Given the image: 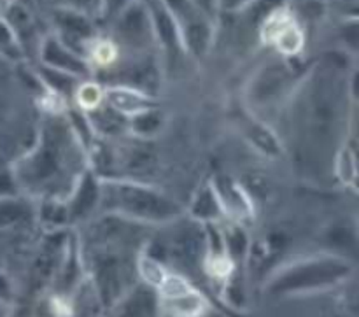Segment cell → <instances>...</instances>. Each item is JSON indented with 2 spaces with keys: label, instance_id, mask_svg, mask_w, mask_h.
<instances>
[{
  "label": "cell",
  "instance_id": "cell-1",
  "mask_svg": "<svg viewBox=\"0 0 359 317\" xmlns=\"http://www.w3.org/2000/svg\"><path fill=\"white\" fill-rule=\"evenodd\" d=\"M354 74L325 58L298 79L290 93L287 140L298 172L312 181L335 175V161L349 140Z\"/></svg>",
  "mask_w": 359,
  "mask_h": 317
},
{
  "label": "cell",
  "instance_id": "cell-2",
  "mask_svg": "<svg viewBox=\"0 0 359 317\" xmlns=\"http://www.w3.org/2000/svg\"><path fill=\"white\" fill-rule=\"evenodd\" d=\"M91 165L79 130L58 112L42 123L35 144L14 161L11 179L32 200H65Z\"/></svg>",
  "mask_w": 359,
  "mask_h": 317
},
{
  "label": "cell",
  "instance_id": "cell-3",
  "mask_svg": "<svg viewBox=\"0 0 359 317\" xmlns=\"http://www.w3.org/2000/svg\"><path fill=\"white\" fill-rule=\"evenodd\" d=\"M100 213L149 228L174 223L186 209L160 188L139 179L100 177Z\"/></svg>",
  "mask_w": 359,
  "mask_h": 317
},
{
  "label": "cell",
  "instance_id": "cell-4",
  "mask_svg": "<svg viewBox=\"0 0 359 317\" xmlns=\"http://www.w3.org/2000/svg\"><path fill=\"white\" fill-rule=\"evenodd\" d=\"M354 265L340 255H314L294 259L277 270L266 284L272 297H307L342 286L353 277Z\"/></svg>",
  "mask_w": 359,
  "mask_h": 317
},
{
  "label": "cell",
  "instance_id": "cell-5",
  "mask_svg": "<svg viewBox=\"0 0 359 317\" xmlns=\"http://www.w3.org/2000/svg\"><path fill=\"white\" fill-rule=\"evenodd\" d=\"M163 4L174 21L181 48L196 58L205 55L214 35L212 16L193 0H163Z\"/></svg>",
  "mask_w": 359,
  "mask_h": 317
},
{
  "label": "cell",
  "instance_id": "cell-6",
  "mask_svg": "<svg viewBox=\"0 0 359 317\" xmlns=\"http://www.w3.org/2000/svg\"><path fill=\"white\" fill-rule=\"evenodd\" d=\"M154 291L163 317H203L209 311L205 295L189 281V277L172 269H168Z\"/></svg>",
  "mask_w": 359,
  "mask_h": 317
},
{
  "label": "cell",
  "instance_id": "cell-7",
  "mask_svg": "<svg viewBox=\"0 0 359 317\" xmlns=\"http://www.w3.org/2000/svg\"><path fill=\"white\" fill-rule=\"evenodd\" d=\"M114 34L121 48H130L132 51H147L151 44L156 42L149 11L142 0L130 2L118 16L114 18Z\"/></svg>",
  "mask_w": 359,
  "mask_h": 317
},
{
  "label": "cell",
  "instance_id": "cell-8",
  "mask_svg": "<svg viewBox=\"0 0 359 317\" xmlns=\"http://www.w3.org/2000/svg\"><path fill=\"white\" fill-rule=\"evenodd\" d=\"M262 37L286 58L298 55L304 48V30L297 18L284 7H276L263 18Z\"/></svg>",
  "mask_w": 359,
  "mask_h": 317
},
{
  "label": "cell",
  "instance_id": "cell-9",
  "mask_svg": "<svg viewBox=\"0 0 359 317\" xmlns=\"http://www.w3.org/2000/svg\"><path fill=\"white\" fill-rule=\"evenodd\" d=\"M293 69L286 62L269 63L249 86V100L258 107L279 102L284 95H290L297 86L298 79H293Z\"/></svg>",
  "mask_w": 359,
  "mask_h": 317
},
{
  "label": "cell",
  "instance_id": "cell-10",
  "mask_svg": "<svg viewBox=\"0 0 359 317\" xmlns=\"http://www.w3.org/2000/svg\"><path fill=\"white\" fill-rule=\"evenodd\" d=\"M39 58H41L42 67L79 77V79L93 76L84 56L79 55L70 46H67L56 34L48 35L41 42V46H39Z\"/></svg>",
  "mask_w": 359,
  "mask_h": 317
},
{
  "label": "cell",
  "instance_id": "cell-11",
  "mask_svg": "<svg viewBox=\"0 0 359 317\" xmlns=\"http://www.w3.org/2000/svg\"><path fill=\"white\" fill-rule=\"evenodd\" d=\"M70 223H81L100 213V177L93 170H86L65 198Z\"/></svg>",
  "mask_w": 359,
  "mask_h": 317
},
{
  "label": "cell",
  "instance_id": "cell-12",
  "mask_svg": "<svg viewBox=\"0 0 359 317\" xmlns=\"http://www.w3.org/2000/svg\"><path fill=\"white\" fill-rule=\"evenodd\" d=\"M100 317H163L158 295L153 288L137 283L116 304L104 309Z\"/></svg>",
  "mask_w": 359,
  "mask_h": 317
},
{
  "label": "cell",
  "instance_id": "cell-13",
  "mask_svg": "<svg viewBox=\"0 0 359 317\" xmlns=\"http://www.w3.org/2000/svg\"><path fill=\"white\" fill-rule=\"evenodd\" d=\"M104 102L121 114L123 118L130 119L139 112L147 111L151 107H156L153 95L146 93L137 88L126 86V84H111L104 88Z\"/></svg>",
  "mask_w": 359,
  "mask_h": 317
},
{
  "label": "cell",
  "instance_id": "cell-14",
  "mask_svg": "<svg viewBox=\"0 0 359 317\" xmlns=\"http://www.w3.org/2000/svg\"><path fill=\"white\" fill-rule=\"evenodd\" d=\"M35 200L28 196L0 195V230H14L28 224L35 220Z\"/></svg>",
  "mask_w": 359,
  "mask_h": 317
},
{
  "label": "cell",
  "instance_id": "cell-15",
  "mask_svg": "<svg viewBox=\"0 0 359 317\" xmlns=\"http://www.w3.org/2000/svg\"><path fill=\"white\" fill-rule=\"evenodd\" d=\"M189 216L203 224L219 223V220L223 217V207H221L212 184H207L205 188L200 189L198 195L195 196L193 207L189 209Z\"/></svg>",
  "mask_w": 359,
  "mask_h": 317
},
{
  "label": "cell",
  "instance_id": "cell-16",
  "mask_svg": "<svg viewBox=\"0 0 359 317\" xmlns=\"http://www.w3.org/2000/svg\"><path fill=\"white\" fill-rule=\"evenodd\" d=\"M163 128V114L160 109L151 107L147 111L139 112L133 118L128 119V130L137 137V139L149 140L156 137Z\"/></svg>",
  "mask_w": 359,
  "mask_h": 317
},
{
  "label": "cell",
  "instance_id": "cell-17",
  "mask_svg": "<svg viewBox=\"0 0 359 317\" xmlns=\"http://www.w3.org/2000/svg\"><path fill=\"white\" fill-rule=\"evenodd\" d=\"M74 100L77 107L86 114V112L95 111L104 104V86L93 81H81L77 88L74 90Z\"/></svg>",
  "mask_w": 359,
  "mask_h": 317
},
{
  "label": "cell",
  "instance_id": "cell-18",
  "mask_svg": "<svg viewBox=\"0 0 359 317\" xmlns=\"http://www.w3.org/2000/svg\"><path fill=\"white\" fill-rule=\"evenodd\" d=\"M0 56L7 60H20L23 56V46L4 16H0Z\"/></svg>",
  "mask_w": 359,
  "mask_h": 317
},
{
  "label": "cell",
  "instance_id": "cell-19",
  "mask_svg": "<svg viewBox=\"0 0 359 317\" xmlns=\"http://www.w3.org/2000/svg\"><path fill=\"white\" fill-rule=\"evenodd\" d=\"M14 300V284L13 279L6 274V270H0V302L13 304Z\"/></svg>",
  "mask_w": 359,
  "mask_h": 317
},
{
  "label": "cell",
  "instance_id": "cell-20",
  "mask_svg": "<svg viewBox=\"0 0 359 317\" xmlns=\"http://www.w3.org/2000/svg\"><path fill=\"white\" fill-rule=\"evenodd\" d=\"M251 2H255V0H217V7H223L226 11H238L244 9Z\"/></svg>",
  "mask_w": 359,
  "mask_h": 317
},
{
  "label": "cell",
  "instance_id": "cell-21",
  "mask_svg": "<svg viewBox=\"0 0 359 317\" xmlns=\"http://www.w3.org/2000/svg\"><path fill=\"white\" fill-rule=\"evenodd\" d=\"M193 2L198 4V6L202 7L205 13H209L212 18L214 14H216V11L219 9V7H217V0H193Z\"/></svg>",
  "mask_w": 359,
  "mask_h": 317
},
{
  "label": "cell",
  "instance_id": "cell-22",
  "mask_svg": "<svg viewBox=\"0 0 359 317\" xmlns=\"http://www.w3.org/2000/svg\"><path fill=\"white\" fill-rule=\"evenodd\" d=\"M0 317H13V304L0 302Z\"/></svg>",
  "mask_w": 359,
  "mask_h": 317
},
{
  "label": "cell",
  "instance_id": "cell-23",
  "mask_svg": "<svg viewBox=\"0 0 359 317\" xmlns=\"http://www.w3.org/2000/svg\"><path fill=\"white\" fill-rule=\"evenodd\" d=\"M14 4H16V0H0V14H6Z\"/></svg>",
  "mask_w": 359,
  "mask_h": 317
},
{
  "label": "cell",
  "instance_id": "cell-24",
  "mask_svg": "<svg viewBox=\"0 0 359 317\" xmlns=\"http://www.w3.org/2000/svg\"><path fill=\"white\" fill-rule=\"evenodd\" d=\"M0 16H2V14H0Z\"/></svg>",
  "mask_w": 359,
  "mask_h": 317
}]
</instances>
